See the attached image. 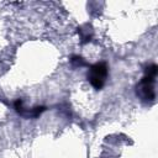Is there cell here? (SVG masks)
<instances>
[{
    "mask_svg": "<svg viewBox=\"0 0 158 158\" xmlns=\"http://www.w3.org/2000/svg\"><path fill=\"white\" fill-rule=\"evenodd\" d=\"M154 83H156V77L144 75L136 86L137 96H139L141 100L147 101V102L148 101H154V99H156Z\"/></svg>",
    "mask_w": 158,
    "mask_h": 158,
    "instance_id": "2",
    "label": "cell"
},
{
    "mask_svg": "<svg viewBox=\"0 0 158 158\" xmlns=\"http://www.w3.org/2000/svg\"><path fill=\"white\" fill-rule=\"evenodd\" d=\"M70 62H72V64L73 65H75V67H81V65H84L85 64V62H84V59L81 58V57H79V56H74V57H72V59H70Z\"/></svg>",
    "mask_w": 158,
    "mask_h": 158,
    "instance_id": "4",
    "label": "cell"
},
{
    "mask_svg": "<svg viewBox=\"0 0 158 158\" xmlns=\"http://www.w3.org/2000/svg\"><path fill=\"white\" fill-rule=\"evenodd\" d=\"M158 73V67L156 64H149L146 69H144V75H149V77H157Z\"/></svg>",
    "mask_w": 158,
    "mask_h": 158,
    "instance_id": "3",
    "label": "cell"
},
{
    "mask_svg": "<svg viewBox=\"0 0 158 158\" xmlns=\"http://www.w3.org/2000/svg\"><path fill=\"white\" fill-rule=\"evenodd\" d=\"M107 65L104 62L95 63L90 65L89 72H88V80L91 84V86L96 90H101L102 86L105 85L106 78H107Z\"/></svg>",
    "mask_w": 158,
    "mask_h": 158,
    "instance_id": "1",
    "label": "cell"
}]
</instances>
